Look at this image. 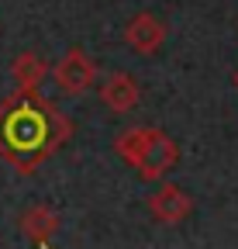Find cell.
Here are the masks:
<instances>
[{"label": "cell", "mask_w": 238, "mask_h": 249, "mask_svg": "<svg viewBox=\"0 0 238 249\" xmlns=\"http://www.w3.org/2000/svg\"><path fill=\"white\" fill-rule=\"evenodd\" d=\"M73 135V121L42 93H21L0 101V160L17 173H35Z\"/></svg>", "instance_id": "cell-1"}, {"label": "cell", "mask_w": 238, "mask_h": 249, "mask_svg": "<svg viewBox=\"0 0 238 249\" xmlns=\"http://www.w3.org/2000/svg\"><path fill=\"white\" fill-rule=\"evenodd\" d=\"M114 149L117 156L142 177V180H159L166 177L176 160H180V149L176 142L162 132V128H131V132H121L114 139Z\"/></svg>", "instance_id": "cell-2"}, {"label": "cell", "mask_w": 238, "mask_h": 249, "mask_svg": "<svg viewBox=\"0 0 238 249\" xmlns=\"http://www.w3.org/2000/svg\"><path fill=\"white\" fill-rule=\"evenodd\" d=\"M52 76H55V87L63 90L66 97H83V93L97 83V66H94V59L83 49H69L63 59L55 62Z\"/></svg>", "instance_id": "cell-3"}, {"label": "cell", "mask_w": 238, "mask_h": 249, "mask_svg": "<svg viewBox=\"0 0 238 249\" xmlns=\"http://www.w3.org/2000/svg\"><path fill=\"white\" fill-rule=\"evenodd\" d=\"M190 211H193L190 194L176 183H162L159 191L148 194V214H152L159 225H180Z\"/></svg>", "instance_id": "cell-4"}, {"label": "cell", "mask_w": 238, "mask_h": 249, "mask_svg": "<svg viewBox=\"0 0 238 249\" xmlns=\"http://www.w3.org/2000/svg\"><path fill=\"white\" fill-rule=\"evenodd\" d=\"M125 42H128V49H135L142 55H152V52H159L166 45V24L156 14L142 11L125 24Z\"/></svg>", "instance_id": "cell-5"}, {"label": "cell", "mask_w": 238, "mask_h": 249, "mask_svg": "<svg viewBox=\"0 0 238 249\" xmlns=\"http://www.w3.org/2000/svg\"><path fill=\"white\" fill-rule=\"evenodd\" d=\"M100 101H104V107H111L114 114H128V111L138 107L142 90H138V83H135L128 73H111V76L100 83Z\"/></svg>", "instance_id": "cell-6"}, {"label": "cell", "mask_w": 238, "mask_h": 249, "mask_svg": "<svg viewBox=\"0 0 238 249\" xmlns=\"http://www.w3.org/2000/svg\"><path fill=\"white\" fill-rule=\"evenodd\" d=\"M11 76H14V87L21 93H38L42 80L48 76V66L38 52H17L11 62Z\"/></svg>", "instance_id": "cell-7"}, {"label": "cell", "mask_w": 238, "mask_h": 249, "mask_svg": "<svg viewBox=\"0 0 238 249\" xmlns=\"http://www.w3.org/2000/svg\"><path fill=\"white\" fill-rule=\"evenodd\" d=\"M17 225H21V232L32 239V242H48L59 232V214L52 208H45V204H35V208H28L21 214Z\"/></svg>", "instance_id": "cell-8"}, {"label": "cell", "mask_w": 238, "mask_h": 249, "mask_svg": "<svg viewBox=\"0 0 238 249\" xmlns=\"http://www.w3.org/2000/svg\"><path fill=\"white\" fill-rule=\"evenodd\" d=\"M235 90H238V70H235Z\"/></svg>", "instance_id": "cell-9"}]
</instances>
